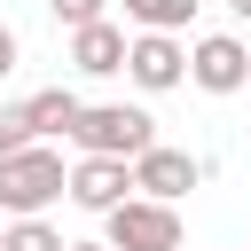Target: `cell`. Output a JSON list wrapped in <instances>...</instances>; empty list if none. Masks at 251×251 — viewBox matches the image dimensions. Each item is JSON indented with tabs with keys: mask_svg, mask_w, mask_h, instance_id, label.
<instances>
[{
	"mask_svg": "<svg viewBox=\"0 0 251 251\" xmlns=\"http://www.w3.org/2000/svg\"><path fill=\"white\" fill-rule=\"evenodd\" d=\"M63 188H71V173H63V157H55L47 141H24V149H8V157H0V212L39 220Z\"/></svg>",
	"mask_w": 251,
	"mask_h": 251,
	"instance_id": "obj_1",
	"label": "cell"
},
{
	"mask_svg": "<svg viewBox=\"0 0 251 251\" xmlns=\"http://www.w3.org/2000/svg\"><path fill=\"white\" fill-rule=\"evenodd\" d=\"M71 141H78L86 157H126V165H133V157L157 141V118L133 110V102H86L78 126H71Z\"/></svg>",
	"mask_w": 251,
	"mask_h": 251,
	"instance_id": "obj_2",
	"label": "cell"
},
{
	"mask_svg": "<svg viewBox=\"0 0 251 251\" xmlns=\"http://www.w3.org/2000/svg\"><path fill=\"white\" fill-rule=\"evenodd\" d=\"M102 220H110V251H180V212L157 196H126Z\"/></svg>",
	"mask_w": 251,
	"mask_h": 251,
	"instance_id": "obj_3",
	"label": "cell"
},
{
	"mask_svg": "<svg viewBox=\"0 0 251 251\" xmlns=\"http://www.w3.org/2000/svg\"><path fill=\"white\" fill-rule=\"evenodd\" d=\"M188 78H196L204 94H243V86H251V47H243V39H227V31H212V39H196Z\"/></svg>",
	"mask_w": 251,
	"mask_h": 251,
	"instance_id": "obj_4",
	"label": "cell"
},
{
	"mask_svg": "<svg viewBox=\"0 0 251 251\" xmlns=\"http://www.w3.org/2000/svg\"><path fill=\"white\" fill-rule=\"evenodd\" d=\"M126 78H133L141 94H165V86L188 78V55L173 47V31H141V39L126 47Z\"/></svg>",
	"mask_w": 251,
	"mask_h": 251,
	"instance_id": "obj_5",
	"label": "cell"
},
{
	"mask_svg": "<svg viewBox=\"0 0 251 251\" xmlns=\"http://www.w3.org/2000/svg\"><path fill=\"white\" fill-rule=\"evenodd\" d=\"M133 188H141V196H157V204H180V196L196 188V157H188V149L149 141V149L133 157Z\"/></svg>",
	"mask_w": 251,
	"mask_h": 251,
	"instance_id": "obj_6",
	"label": "cell"
},
{
	"mask_svg": "<svg viewBox=\"0 0 251 251\" xmlns=\"http://www.w3.org/2000/svg\"><path fill=\"white\" fill-rule=\"evenodd\" d=\"M126 188H133V165L126 157H78L71 165V204H86V212H118L126 204Z\"/></svg>",
	"mask_w": 251,
	"mask_h": 251,
	"instance_id": "obj_7",
	"label": "cell"
},
{
	"mask_svg": "<svg viewBox=\"0 0 251 251\" xmlns=\"http://www.w3.org/2000/svg\"><path fill=\"white\" fill-rule=\"evenodd\" d=\"M126 47H133V39H126L118 24H78V31H71V63H78L86 78H110V71H126Z\"/></svg>",
	"mask_w": 251,
	"mask_h": 251,
	"instance_id": "obj_8",
	"label": "cell"
},
{
	"mask_svg": "<svg viewBox=\"0 0 251 251\" xmlns=\"http://www.w3.org/2000/svg\"><path fill=\"white\" fill-rule=\"evenodd\" d=\"M24 110H31V133H71V126H78V110H86V102H78V94H71V86H39V94H31V102H24Z\"/></svg>",
	"mask_w": 251,
	"mask_h": 251,
	"instance_id": "obj_9",
	"label": "cell"
},
{
	"mask_svg": "<svg viewBox=\"0 0 251 251\" xmlns=\"http://www.w3.org/2000/svg\"><path fill=\"white\" fill-rule=\"evenodd\" d=\"M126 16H133L141 31H180V24L196 16V0H126Z\"/></svg>",
	"mask_w": 251,
	"mask_h": 251,
	"instance_id": "obj_10",
	"label": "cell"
},
{
	"mask_svg": "<svg viewBox=\"0 0 251 251\" xmlns=\"http://www.w3.org/2000/svg\"><path fill=\"white\" fill-rule=\"evenodd\" d=\"M0 251H71L47 220H16V227H0Z\"/></svg>",
	"mask_w": 251,
	"mask_h": 251,
	"instance_id": "obj_11",
	"label": "cell"
},
{
	"mask_svg": "<svg viewBox=\"0 0 251 251\" xmlns=\"http://www.w3.org/2000/svg\"><path fill=\"white\" fill-rule=\"evenodd\" d=\"M24 141H39V133H31V110H24V102H0V157L24 149Z\"/></svg>",
	"mask_w": 251,
	"mask_h": 251,
	"instance_id": "obj_12",
	"label": "cell"
},
{
	"mask_svg": "<svg viewBox=\"0 0 251 251\" xmlns=\"http://www.w3.org/2000/svg\"><path fill=\"white\" fill-rule=\"evenodd\" d=\"M47 8H55V24H71V31H78V24H102V0H47Z\"/></svg>",
	"mask_w": 251,
	"mask_h": 251,
	"instance_id": "obj_13",
	"label": "cell"
},
{
	"mask_svg": "<svg viewBox=\"0 0 251 251\" xmlns=\"http://www.w3.org/2000/svg\"><path fill=\"white\" fill-rule=\"evenodd\" d=\"M8 71H16V31L0 24V78H8Z\"/></svg>",
	"mask_w": 251,
	"mask_h": 251,
	"instance_id": "obj_14",
	"label": "cell"
},
{
	"mask_svg": "<svg viewBox=\"0 0 251 251\" xmlns=\"http://www.w3.org/2000/svg\"><path fill=\"white\" fill-rule=\"evenodd\" d=\"M227 8H235V16H243V24H251V0H227Z\"/></svg>",
	"mask_w": 251,
	"mask_h": 251,
	"instance_id": "obj_15",
	"label": "cell"
},
{
	"mask_svg": "<svg viewBox=\"0 0 251 251\" xmlns=\"http://www.w3.org/2000/svg\"><path fill=\"white\" fill-rule=\"evenodd\" d=\"M71 251H110V243H71Z\"/></svg>",
	"mask_w": 251,
	"mask_h": 251,
	"instance_id": "obj_16",
	"label": "cell"
}]
</instances>
